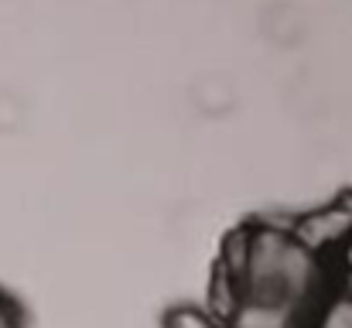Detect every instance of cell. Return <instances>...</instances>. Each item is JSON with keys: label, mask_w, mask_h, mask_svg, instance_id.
Here are the masks:
<instances>
[{"label": "cell", "mask_w": 352, "mask_h": 328, "mask_svg": "<svg viewBox=\"0 0 352 328\" xmlns=\"http://www.w3.org/2000/svg\"><path fill=\"white\" fill-rule=\"evenodd\" d=\"M336 281L339 270L315 256L291 232L287 219H263L236 229L223 246L209 308L226 315L239 301H256L315 315Z\"/></svg>", "instance_id": "obj_1"}, {"label": "cell", "mask_w": 352, "mask_h": 328, "mask_svg": "<svg viewBox=\"0 0 352 328\" xmlns=\"http://www.w3.org/2000/svg\"><path fill=\"white\" fill-rule=\"evenodd\" d=\"M287 226L315 256L339 267L342 256L352 250V195L332 199L325 206H315L301 216L287 219Z\"/></svg>", "instance_id": "obj_2"}, {"label": "cell", "mask_w": 352, "mask_h": 328, "mask_svg": "<svg viewBox=\"0 0 352 328\" xmlns=\"http://www.w3.org/2000/svg\"><path fill=\"white\" fill-rule=\"evenodd\" d=\"M164 328H230V322L223 315H216L212 308L202 305H178L168 311Z\"/></svg>", "instance_id": "obj_3"}, {"label": "cell", "mask_w": 352, "mask_h": 328, "mask_svg": "<svg viewBox=\"0 0 352 328\" xmlns=\"http://www.w3.org/2000/svg\"><path fill=\"white\" fill-rule=\"evenodd\" d=\"M0 328H21V311H17V308L0 311Z\"/></svg>", "instance_id": "obj_4"}, {"label": "cell", "mask_w": 352, "mask_h": 328, "mask_svg": "<svg viewBox=\"0 0 352 328\" xmlns=\"http://www.w3.org/2000/svg\"><path fill=\"white\" fill-rule=\"evenodd\" d=\"M10 308H17V305H14V301H10V298L0 291V311H10Z\"/></svg>", "instance_id": "obj_5"}, {"label": "cell", "mask_w": 352, "mask_h": 328, "mask_svg": "<svg viewBox=\"0 0 352 328\" xmlns=\"http://www.w3.org/2000/svg\"><path fill=\"white\" fill-rule=\"evenodd\" d=\"M349 253H352V250H349ZM349 253H346V256H349ZM346 256H342V260H346Z\"/></svg>", "instance_id": "obj_6"}]
</instances>
